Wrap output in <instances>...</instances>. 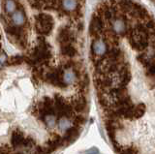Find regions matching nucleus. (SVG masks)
<instances>
[{
  "mask_svg": "<svg viewBox=\"0 0 155 154\" xmlns=\"http://www.w3.org/2000/svg\"><path fill=\"white\" fill-rule=\"evenodd\" d=\"M65 132L66 133L64 135V137H63V139H64L65 142H67V143L70 144L72 143H74L76 139L79 138L81 129L79 128V126H73V127H70Z\"/></svg>",
  "mask_w": 155,
  "mask_h": 154,
  "instance_id": "f257e3e1",
  "label": "nucleus"
},
{
  "mask_svg": "<svg viewBox=\"0 0 155 154\" xmlns=\"http://www.w3.org/2000/svg\"><path fill=\"white\" fill-rule=\"evenodd\" d=\"M24 135L21 131L19 130H15L12 133V137H11V143L15 148H21L22 144L24 143Z\"/></svg>",
  "mask_w": 155,
  "mask_h": 154,
  "instance_id": "f03ea898",
  "label": "nucleus"
},
{
  "mask_svg": "<svg viewBox=\"0 0 155 154\" xmlns=\"http://www.w3.org/2000/svg\"><path fill=\"white\" fill-rule=\"evenodd\" d=\"M64 139L61 138L59 135H57V134H53V136L51 138V139H48V141L47 142V144L48 146H51L52 147L53 149H55L57 147H59L61 146H63V143H64Z\"/></svg>",
  "mask_w": 155,
  "mask_h": 154,
  "instance_id": "7ed1b4c3",
  "label": "nucleus"
},
{
  "mask_svg": "<svg viewBox=\"0 0 155 154\" xmlns=\"http://www.w3.org/2000/svg\"><path fill=\"white\" fill-rule=\"evenodd\" d=\"M12 21L13 23L17 26L22 25L24 21H25V17H24L23 13L21 11H16L12 14Z\"/></svg>",
  "mask_w": 155,
  "mask_h": 154,
  "instance_id": "20e7f679",
  "label": "nucleus"
},
{
  "mask_svg": "<svg viewBox=\"0 0 155 154\" xmlns=\"http://www.w3.org/2000/svg\"><path fill=\"white\" fill-rule=\"evenodd\" d=\"M93 51L97 55H103L107 51V46L102 40H97L93 44Z\"/></svg>",
  "mask_w": 155,
  "mask_h": 154,
  "instance_id": "39448f33",
  "label": "nucleus"
},
{
  "mask_svg": "<svg viewBox=\"0 0 155 154\" xmlns=\"http://www.w3.org/2000/svg\"><path fill=\"white\" fill-rule=\"evenodd\" d=\"M76 80V74L72 69H66L63 73V80L66 84H71Z\"/></svg>",
  "mask_w": 155,
  "mask_h": 154,
  "instance_id": "423d86ee",
  "label": "nucleus"
},
{
  "mask_svg": "<svg viewBox=\"0 0 155 154\" xmlns=\"http://www.w3.org/2000/svg\"><path fill=\"white\" fill-rule=\"evenodd\" d=\"M44 122L46 123V125L48 128H53L55 127V125L58 123L57 117L55 114L53 113H48L44 116Z\"/></svg>",
  "mask_w": 155,
  "mask_h": 154,
  "instance_id": "0eeeda50",
  "label": "nucleus"
},
{
  "mask_svg": "<svg viewBox=\"0 0 155 154\" xmlns=\"http://www.w3.org/2000/svg\"><path fill=\"white\" fill-rule=\"evenodd\" d=\"M145 110V107L143 104H140L136 108H133L132 110V119H137L142 117Z\"/></svg>",
  "mask_w": 155,
  "mask_h": 154,
  "instance_id": "6e6552de",
  "label": "nucleus"
},
{
  "mask_svg": "<svg viewBox=\"0 0 155 154\" xmlns=\"http://www.w3.org/2000/svg\"><path fill=\"white\" fill-rule=\"evenodd\" d=\"M62 7L67 12H72L77 8V0H62Z\"/></svg>",
  "mask_w": 155,
  "mask_h": 154,
  "instance_id": "1a4fd4ad",
  "label": "nucleus"
},
{
  "mask_svg": "<svg viewBox=\"0 0 155 154\" xmlns=\"http://www.w3.org/2000/svg\"><path fill=\"white\" fill-rule=\"evenodd\" d=\"M113 28L115 33H117V34H121V33H123L124 30H125V23L122 20H115L113 22Z\"/></svg>",
  "mask_w": 155,
  "mask_h": 154,
  "instance_id": "9d476101",
  "label": "nucleus"
},
{
  "mask_svg": "<svg viewBox=\"0 0 155 154\" xmlns=\"http://www.w3.org/2000/svg\"><path fill=\"white\" fill-rule=\"evenodd\" d=\"M58 127L61 131H67L69 129L70 126V119L66 116H61V118L58 120Z\"/></svg>",
  "mask_w": 155,
  "mask_h": 154,
  "instance_id": "9b49d317",
  "label": "nucleus"
},
{
  "mask_svg": "<svg viewBox=\"0 0 155 154\" xmlns=\"http://www.w3.org/2000/svg\"><path fill=\"white\" fill-rule=\"evenodd\" d=\"M35 147H36V143L30 137L26 138L25 139H24V143L21 146V148H23V149H34Z\"/></svg>",
  "mask_w": 155,
  "mask_h": 154,
  "instance_id": "f8f14e48",
  "label": "nucleus"
},
{
  "mask_svg": "<svg viewBox=\"0 0 155 154\" xmlns=\"http://www.w3.org/2000/svg\"><path fill=\"white\" fill-rule=\"evenodd\" d=\"M5 11L9 14H13L16 10V3L13 0H6V2H5Z\"/></svg>",
  "mask_w": 155,
  "mask_h": 154,
  "instance_id": "ddd939ff",
  "label": "nucleus"
},
{
  "mask_svg": "<svg viewBox=\"0 0 155 154\" xmlns=\"http://www.w3.org/2000/svg\"><path fill=\"white\" fill-rule=\"evenodd\" d=\"M119 154H139V150L136 146H126L122 148Z\"/></svg>",
  "mask_w": 155,
  "mask_h": 154,
  "instance_id": "4468645a",
  "label": "nucleus"
},
{
  "mask_svg": "<svg viewBox=\"0 0 155 154\" xmlns=\"http://www.w3.org/2000/svg\"><path fill=\"white\" fill-rule=\"evenodd\" d=\"M85 121V118L84 116H81V115H79V116H77L75 119H74V124L75 126H81L84 123Z\"/></svg>",
  "mask_w": 155,
  "mask_h": 154,
  "instance_id": "2eb2a0df",
  "label": "nucleus"
},
{
  "mask_svg": "<svg viewBox=\"0 0 155 154\" xmlns=\"http://www.w3.org/2000/svg\"><path fill=\"white\" fill-rule=\"evenodd\" d=\"M113 146H114V150L116 151V152H118V153H120V151L122 150V146H120V144H118L117 143V142L116 141H114L113 142Z\"/></svg>",
  "mask_w": 155,
  "mask_h": 154,
  "instance_id": "dca6fc26",
  "label": "nucleus"
},
{
  "mask_svg": "<svg viewBox=\"0 0 155 154\" xmlns=\"http://www.w3.org/2000/svg\"><path fill=\"white\" fill-rule=\"evenodd\" d=\"M1 154H11V149H10L8 146H2Z\"/></svg>",
  "mask_w": 155,
  "mask_h": 154,
  "instance_id": "f3484780",
  "label": "nucleus"
},
{
  "mask_svg": "<svg viewBox=\"0 0 155 154\" xmlns=\"http://www.w3.org/2000/svg\"><path fill=\"white\" fill-rule=\"evenodd\" d=\"M84 154H99V151L96 147H92V148L88 149L87 151H85Z\"/></svg>",
  "mask_w": 155,
  "mask_h": 154,
  "instance_id": "a211bd4d",
  "label": "nucleus"
},
{
  "mask_svg": "<svg viewBox=\"0 0 155 154\" xmlns=\"http://www.w3.org/2000/svg\"><path fill=\"white\" fill-rule=\"evenodd\" d=\"M7 60V55L4 54V52H2L1 55H0V62H1V65L4 64V62Z\"/></svg>",
  "mask_w": 155,
  "mask_h": 154,
  "instance_id": "6ab92c4d",
  "label": "nucleus"
}]
</instances>
